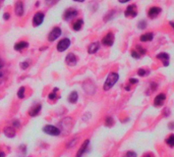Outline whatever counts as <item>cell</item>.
<instances>
[{
	"label": "cell",
	"mask_w": 174,
	"mask_h": 157,
	"mask_svg": "<svg viewBox=\"0 0 174 157\" xmlns=\"http://www.w3.org/2000/svg\"><path fill=\"white\" fill-rule=\"evenodd\" d=\"M136 153L135 151H128L126 152V154L124 155V157H136Z\"/></svg>",
	"instance_id": "33"
},
{
	"label": "cell",
	"mask_w": 174,
	"mask_h": 157,
	"mask_svg": "<svg viewBox=\"0 0 174 157\" xmlns=\"http://www.w3.org/2000/svg\"><path fill=\"white\" fill-rule=\"evenodd\" d=\"M70 44H71V41L68 38H64L62 40H60L57 43V50L59 52H64L65 50H67L68 47L70 46Z\"/></svg>",
	"instance_id": "7"
},
{
	"label": "cell",
	"mask_w": 174,
	"mask_h": 157,
	"mask_svg": "<svg viewBox=\"0 0 174 157\" xmlns=\"http://www.w3.org/2000/svg\"><path fill=\"white\" fill-rule=\"evenodd\" d=\"M100 45H101V43L98 42V41L91 43L90 45H89V47H88V53H89V54H95L96 52L99 51V49L101 47Z\"/></svg>",
	"instance_id": "14"
},
{
	"label": "cell",
	"mask_w": 174,
	"mask_h": 157,
	"mask_svg": "<svg viewBox=\"0 0 174 157\" xmlns=\"http://www.w3.org/2000/svg\"><path fill=\"white\" fill-rule=\"evenodd\" d=\"M3 19H4V20H7L10 19V14H8V12H5L4 14H3Z\"/></svg>",
	"instance_id": "39"
},
{
	"label": "cell",
	"mask_w": 174,
	"mask_h": 157,
	"mask_svg": "<svg viewBox=\"0 0 174 157\" xmlns=\"http://www.w3.org/2000/svg\"><path fill=\"white\" fill-rule=\"evenodd\" d=\"M119 80V75L117 73H110L106 78V81L104 83V86H103V89L105 91H108L110 90L113 86H114L117 82Z\"/></svg>",
	"instance_id": "1"
},
{
	"label": "cell",
	"mask_w": 174,
	"mask_h": 157,
	"mask_svg": "<svg viewBox=\"0 0 174 157\" xmlns=\"http://www.w3.org/2000/svg\"><path fill=\"white\" fill-rule=\"evenodd\" d=\"M19 67H21L22 69H27L28 68L30 67V61L29 60H26V61H23V62H21V64H19Z\"/></svg>",
	"instance_id": "32"
},
{
	"label": "cell",
	"mask_w": 174,
	"mask_h": 157,
	"mask_svg": "<svg viewBox=\"0 0 174 157\" xmlns=\"http://www.w3.org/2000/svg\"><path fill=\"white\" fill-rule=\"evenodd\" d=\"M165 100H166V94H164V93L158 94L155 97V99H154V105L157 107L163 106V104L165 103Z\"/></svg>",
	"instance_id": "11"
},
{
	"label": "cell",
	"mask_w": 174,
	"mask_h": 157,
	"mask_svg": "<svg viewBox=\"0 0 174 157\" xmlns=\"http://www.w3.org/2000/svg\"><path fill=\"white\" fill-rule=\"evenodd\" d=\"M150 71H148V69H145V68H139L137 69V75H139L140 77H146L150 75Z\"/></svg>",
	"instance_id": "26"
},
{
	"label": "cell",
	"mask_w": 174,
	"mask_h": 157,
	"mask_svg": "<svg viewBox=\"0 0 174 157\" xmlns=\"http://www.w3.org/2000/svg\"><path fill=\"white\" fill-rule=\"evenodd\" d=\"M130 55H131V57L132 58H135V59H140L141 58V54L139 52H137L136 49H133V50H131V52H130Z\"/></svg>",
	"instance_id": "31"
},
{
	"label": "cell",
	"mask_w": 174,
	"mask_h": 157,
	"mask_svg": "<svg viewBox=\"0 0 174 157\" xmlns=\"http://www.w3.org/2000/svg\"><path fill=\"white\" fill-rule=\"evenodd\" d=\"M29 47V43L27 41H21V42H18L14 44V50L15 51H21L23 49H26Z\"/></svg>",
	"instance_id": "18"
},
{
	"label": "cell",
	"mask_w": 174,
	"mask_h": 157,
	"mask_svg": "<svg viewBox=\"0 0 174 157\" xmlns=\"http://www.w3.org/2000/svg\"><path fill=\"white\" fill-rule=\"evenodd\" d=\"M125 18H136L137 16V7L136 4H130L124 10Z\"/></svg>",
	"instance_id": "5"
},
{
	"label": "cell",
	"mask_w": 174,
	"mask_h": 157,
	"mask_svg": "<svg viewBox=\"0 0 174 157\" xmlns=\"http://www.w3.org/2000/svg\"><path fill=\"white\" fill-rule=\"evenodd\" d=\"M157 88H158L157 83H155V82H152L151 84H150V86H149V90L147 91V94L149 95L150 93H153L154 91H156V90H157Z\"/></svg>",
	"instance_id": "24"
},
{
	"label": "cell",
	"mask_w": 174,
	"mask_h": 157,
	"mask_svg": "<svg viewBox=\"0 0 174 157\" xmlns=\"http://www.w3.org/2000/svg\"><path fill=\"white\" fill-rule=\"evenodd\" d=\"M42 110V104H36L33 107H31V109L29 110V115L30 116H37V115L41 112Z\"/></svg>",
	"instance_id": "15"
},
{
	"label": "cell",
	"mask_w": 174,
	"mask_h": 157,
	"mask_svg": "<svg viewBox=\"0 0 174 157\" xmlns=\"http://www.w3.org/2000/svg\"><path fill=\"white\" fill-rule=\"evenodd\" d=\"M113 125H114V119H113L112 117H110V116L106 117V119H105V126L106 127H112Z\"/></svg>",
	"instance_id": "30"
},
{
	"label": "cell",
	"mask_w": 174,
	"mask_h": 157,
	"mask_svg": "<svg viewBox=\"0 0 174 157\" xmlns=\"http://www.w3.org/2000/svg\"><path fill=\"white\" fill-rule=\"evenodd\" d=\"M129 1H130V0H118V2L121 3V4H123V3H127V2H129Z\"/></svg>",
	"instance_id": "41"
},
{
	"label": "cell",
	"mask_w": 174,
	"mask_h": 157,
	"mask_svg": "<svg viewBox=\"0 0 174 157\" xmlns=\"http://www.w3.org/2000/svg\"><path fill=\"white\" fill-rule=\"evenodd\" d=\"M79 100V93L76 92V91H72L70 92L69 96H68V102L72 103V104H74Z\"/></svg>",
	"instance_id": "20"
},
{
	"label": "cell",
	"mask_w": 174,
	"mask_h": 157,
	"mask_svg": "<svg viewBox=\"0 0 174 157\" xmlns=\"http://www.w3.org/2000/svg\"><path fill=\"white\" fill-rule=\"evenodd\" d=\"M137 83H139V80H137V78H129V84H130V85H136V84H137Z\"/></svg>",
	"instance_id": "35"
},
{
	"label": "cell",
	"mask_w": 174,
	"mask_h": 157,
	"mask_svg": "<svg viewBox=\"0 0 174 157\" xmlns=\"http://www.w3.org/2000/svg\"><path fill=\"white\" fill-rule=\"evenodd\" d=\"M114 39H115L114 34H113L112 32H109V33H107V34L103 37L102 44L104 45V46L110 47V46H112L113 44H114Z\"/></svg>",
	"instance_id": "6"
},
{
	"label": "cell",
	"mask_w": 174,
	"mask_h": 157,
	"mask_svg": "<svg viewBox=\"0 0 174 157\" xmlns=\"http://www.w3.org/2000/svg\"><path fill=\"white\" fill-rule=\"evenodd\" d=\"M156 57L159 60L162 61V63H163L164 67H168L169 65V60H170V56L167 52H160L158 53V54L156 55Z\"/></svg>",
	"instance_id": "10"
},
{
	"label": "cell",
	"mask_w": 174,
	"mask_h": 157,
	"mask_svg": "<svg viewBox=\"0 0 174 157\" xmlns=\"http://www.w3.org/2000/svg\"><path fill=\"white\" fill-rule=\"evenodd\" d=\"M74 1H75V2H84V1H86V0H74Z\"/></svg>",
	"instance_id": "45"
},
{
	"label": "cell",
	"mask_w": 174,
	"mask_h": 157,
	"mask_svg": "<svg viewBox=\"0 0 174 157\" xmlns=\"http://www.w3.org/2000/svg\"><path fill=\"white\" fill-rule=\"evenodd\" d=\"M65 62L67 65H69V67H74V65L78 63V57H76L74 53H69V54H67V56L65 57Z\"/></svg>",
	"instance_id": "13"
},
{
	"label": "cell",
	"mask_w": 174,
	"mask_h": 157,
	"mask_svg": "<svg viewBox=\"0 0 174 157\" xmlns=\"http://www.w3.org/2000/svg\"><path fill=\"white\" fill-rule=\"evenodd\" d=\"M145 157H152L151 154H147V155H145Z\"/></svg>",
	"instance_id": "46"
},
{
	"label": "cell",
	"mask_w": 174,
	"mask_h": 157,
	"mask_svg": "<svg viewBox=\"0 0 174 157\" xmlns=\"http://www.w3.org/2000/svg\"><path fill=\"white\" fill-rule=\"evenodd\" d=\"M166 144H167L168 146H170V147H174V135L172 134V135H170L169 137L166 139Z\"/></svg>",
	"instance_id": "27"
},
{
	"label": "cell",
	"mask_w": 174,
	"mask_h": 157,
	"mask_svg": "<svg viewBox=\"0 0 174 157\" xmlns=\"http://www.w3.org/2000/svg\"><path fill=\"white\" fill-rule=\"evenodd\" d=\"M170 115V109L169 108H165L164 109V116H169Z\"/></svg>",
	"instance_id": "38"
},
{
	"label": "cell",
	"mask_w": 174,
	"mask_h": 157,
	"mask_svg": "<svg viewBox=\"0 0 174 157\" xmlns=\"http://www.w3.org/2000/svg\"><path fill=\"white\" fill-rule=\"evenodd\" d=\"M130 84H129V85H127V86H125V90H126V91H130Z\"/></svg>",
	"instance_id": "42"
},
{
	"label": "cell",
	"mask_w": 174,
	"mask_h": 157,
	"mask_svg": "<svg viewBox=\"0 0 174 157\" xmlns=\"http://www.w3.org/2000/svg\"><path fill=\"white\" fill-rule=\"evenodd\" d=\"M0 157H5V153L2 151H0Z\"/></svg>",
	"instance_id": "43"
},
{
	"label": "cell",
	"mask_w": 174,
	"mask_h": 157,
	"mask_svg": "<svg viewBox=\"0 0 174 157\" xmlns=\"http://www.w3.org/2000/svg\"><path fill=\"white\" fill-rule=\"evenodd\" d=\"M162 12V8L159 6H152L150 9L148 10V18L154 19H157L158 16L160 15V14Z\"/></svg>",
	"instance_id": "8"
},
{
	"label": "cell",
	"mask_w": 174,
	"mask_h": 157,
	"mask_svg": "<svg viewBox=\"0 0 174 157\" xmlns=\"http://www.w3.org/2000/svg\"><path fill=\"white\" fill-rule=\"evenodd\" d=\"M136 50L137 51L141 54V56H144L146 55V53H147V50H146V48H144L143 46H141V45H136Z\"/></svg>",
	"instance_id": "25"
},
{
	"label": "cell",
	"mask_w": 174,
	"mask_h": 157,
	"mask_svg": "<svg viewBox=\"0 0 174 157\" xmlns=\"http://www.w3.org/2000/svg\"><path fill=\"white\" fill-rule=\"evenodd\" d=\"M83 26H84V19H78L72 24V29H74V31L79 32L82 30Z\"/></svg>",
	"instance_id": "21"
},
{
	"label": "cell",
	"mask_w": 174,
	"mask_h": 157,
	"mask_svg": "<svg viewBox=\"0 0 174 157\" xmlns=\"http://www.w3.org/2000/svg\"><path fill=\"white\" fill-rule=\"evenodd\" d=\"M154 39V33L152 32H148V33H145V34L141 35L140 37V41L141 42H151V41H153Z\"/></svg>",
	"instance_id": "17"
},
{
	"label": "cell",
	"mask_w": 174,
	"mask_h": 157,
	"mask_svg": "<svg viewBox=\"0 0 174 157\" xmlns=\"http://www.w3.org/2000/svg\"><path fill=\"white\" fill-rule=\"evenodd\" d=\"M61 34H62V31L59 27L53 28L52 31L49 33V35H48V41L49 42H54L55 40H57V38L61 36Z\"/></svg>",
	"instance_id": "4"
},
{
	"label": "cell",
	"mask_w": 174,
	"mask_h": 157,
	"mask_svg": "<svg viewBox=\"0 0 174 157\" xmlns=\"http://www.w3.org/2000/svg\"><path fill=\"white\" fill-rule=\"evenodd\" d=\"M169 24H170V26L172 27V29H173V30H174V22H170V23H169Z\"/></svg>",
	"instance_id": "44"
},
{
	"label": "cell",
	"mask_w": 174,
	"mask_h": 157,
	"mask_svg": "<svg viewBox=\"0 0 174 157\" xmlns=\"http://www.w3.org/2000/svg\"><path fill=\"white\" fill-rule=\"evenodd\" d=\"M114 15H115V10L114 9L108 11L106 14V15L104 16V20H105V22H109V20H111L113 19V16H114Z\"/></svg>",
	"instance_id": "23"
},
{
	"label": "cell",
	"mask_w": 174,
	"mask_h": 157,
	"mask_svg": "<svg viewBox=\"0 0 174 157\" xmlns=\"http://www.w3.org/2000/svg\"><path fill=\"white\" fill-rule=\"evenodd\" d=\"M78 14H79V12H78V10L75 9V8L69 7V8H67L65 11H64L62 18H63L64 20H66V22H69V20L74 19L75 16H78Z\"/></svg>",
	"instance_id": "3"
},
{
	"label": "cell",
	"mask_w": 174,
	"mask_h": 157,
	"mask_svg": "<svg viewBox=\"0 0 174 157\" xmlns=\"http://www.w3.org/2000/svg\"><path fill=\"white\" fill-rule=\"evenodd\" d=\"M25 93H26V88L25 87H21L19 90H18V97L19 99L25 98Z\"/></svg>",
	"instance_id": "29"
},
{
	"label": "cell",
	"mask_w": 174,
	"mask_h": 157,
	"mask_svg": "<svg viewBox=\"0 0 174 157\" xmlns=\"http://www.w3.org/2000/svg\"><path fill=\"white\" fill-rule=\"evenodd\" d=\"M2 68H3V62L0 60V82H1L2 78H3V73H2Z\"/></svg>",
	"instance_id": "36"
},
{
	"label": "cell",
	"mask_w": 174,
	"mask_h": 157,
	"mask_svg": "<svg viewBox=\"0 0 174 157\" xmlns=\"http://www.w3.org/2000/svg\"><path fill=\"white\" fill-rule=\"evenodd\" d=\"M148 27V22L145 19H141L140 22H137V24H136V28L139 29V30H146Z\"/></svg>",
	"instance_id": "22"
},
{
	"label": "cell",
	"mask_w": 174,
	"mask_h": 157,
	"mask_svg": "<svg viewBox=\"0 0 174 157\" xmlns=\"http://www.w3.org/2000/svg\"><path fill=\"white\" fill-rule=\"evenodd\" d=\"M89 144H90V140H86V141L82 144V146H80V148L79 149L78 153H76V157H82L84 153H86V151L88 150Z\"/></svg>",
	"instance_id": "16"
},
{
	"label": "cell",
	"mask_w": 174,
	"mask_h": 157,
	"mask_svg": "<svg viewBox=\"0 0 174 157\" xmlns=\"http://www.w3.org/2000/svg\"><path fill=\"white\" fill-rule=\"evenodd\" d=\"M56 1H57V0H45L47 5H53L54 3H56Z\"/></svg>",
	"instance_id": "37"
},
{
	"label": "cell",
	"mask_w": 174,
	"mask_h": 157,
	"mask_svg": "<svg viewBox=\"0 0 174 157\" xmlns=\"http://www.w3.org/2000/svg\"><path fill=\"white\" fill-rule=\"evenodd\" d=\"M3 133L6 136L7 138H13L15 136V129L13 127H6Z\"/></svg>",
	"instance_id": "19"
},
{
	"label": "cell",
	"mask_w": 174,
	"mask_h": 157,
	"mask_svg": "<svg viewBox=\"0 0 174 157\" xmlns=\"http://www.w3.org/2000/svg\"><path fill=\"white\" fill-rule=\"evenodd\" d=\"M13 125L14 129H15V127H17V129H18V127H21V122H19L18 119H14V121L13 122Z\"/></svg>",
	"instance_id": "34"
},
{
	"label": "cell",
	"mask_w": 174,
	"mask_h": 157,
	"mask_svg": "<svg viewBox=\"0 0 174 157\" xmlns=\"http://www.w3.org/2000/svg\"><path fill=\"white\" fill-rule=\"evenodd\" d=\"M43 132L47 135H50V136H54V137H56V136H59L60 135V129L58 127H55L53 125H47L43 127Z\"/></svg>",
	"instance_id": "2"
},
{
	"label": "cell",
	"mask_w": 174,
	"mask_h": 157,
	"mask_svg": "<svg viewBox=\"0 0 174 157\" xmlns=\"http://www.w3.org/2000/svg\"><path fill=\"white\" fill-rule=\"evenodd\" d=\"M14 11H15V14H17L18 16H23V15L25 8H23V1L18 0V1L15 2V4H14Z\"/></svg>",
	"instance_id": "12"
},
{
	"label": "cell",
	"mask_w": 174,
	"mask_h": 157,
	"mask_svg": "<svg viewBox=\"0 0 174 157\" xmlns=\"http://www.w3.org/2000/svg\"><path fill=\"white\" fill-rule=\"evenodd\" d=\"M44 19H45V14H44V12H41V11L37 12V14H36L34 15V18H33L34 27L41 26V24H43V22H44Z\"/></svg>",
	"instance_id": "9"
},
{
	"label": "cell",
	"mask_w": 174,
	"mask_h": 157,
	"mask_svg": "<svg viewBox=\"0 0 174 157\" xmlns=\"http://www.w3.org/2000/svg\"><path fill=\"white\" fill-rule=\"evenodd\" d=\"M168 127H169V129H170V130H173V129H174V122H170L169 125H168Z\"/></svg>",
	"instance_id": "40"
},
{
	"label": "cell",
	"mask_w": 174,
	"mask_h": 157,
	"mask_svg": "<svg viewBox=\"0 0 174 157\" xmlns=\"http://www.w3.org/2000/svg\"><path fill=\"white\" fill-rule=\"evenodd\" d=\"M58 90H59L58 88H55V89L53 90V92L48 95V99H49V100H55V99L57 98V95H56V92H58Z\"/></svg>",
	"instance_id": "28"
}]
</instances>
